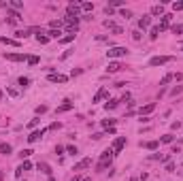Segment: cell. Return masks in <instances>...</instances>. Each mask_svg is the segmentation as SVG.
I'll return each mask as SVG.
<instances>
[{"label": "cell", "instance_id": "680465c9", "mask_svg": "<svg viewBox=\"0 0 183 181\" xmlns=\"http://www.w3.org/2000/svg\"><path fill=\"white\" fill-rule=\"evenodd\" d=\"M0 98H2V92H0Z\"/></svg>", "mask_w": 183, "mask_h": 181}, {"label": "cell", "instance_id": "ba28073f", "mask_svg": "<svg viewBox=\"0 0 183 181\" xmlns=\"http://www.w3.org/2000/svg\"><path fill=\"white\" fill-rule=\"evenodd\" d=\"M104 28H109L113 34H121V32H124V30H121V26H117V24H115V21H111V19H106V21H104Z\"/></svg>", "mask_w": 183, "mask_h": 181}, {"label": "cell", "instance_id": "e0dca14e", "mask_svg": "<svg viewBox=\"0 0 183 181\" xmlns=\"http://www.w3.org/2000/svg\"><path fill=\"white\" fill-rule=\"evenodd\" d=\"M32 32H34V28H26V30H17L15 36H17V39H28Z\"/></svg>", "mask_w": 183, "mask_h": 181}, {"label": "cell", "instance_id": "44dd1931", "mask_svg": "<svg viewBox=\"0 0 183 181\" xmlns=\"http://www.w3.org/2000/svg\"><path fill=\"white\" fill-rule=\"evenodd\" d=\"M0 43H2V45H11V47H19V41H17V39H6V36H2Z\"/></svg>", "mask_w": 183, "mask_h": 181}, {"label": "cell", "instance_id": "f1b7e54d", "mask_svg": "<svg viewBox=\"0 0 183 181\" xmlns=\"http://www.w3.org/2000/svg\"><path fill=\"white\" fill-rule=\"evenodd\" d=\"M36 41H39L41 45H47V43H49V36H45V34L39 30V34H36Z\"/></svg>", "mask_w": 183, "mask_h": 181}, {"label": "cell", "instance_id": "4316f807", "mask_svg": "<svg viewBox=\"0 0 183 181\" xmlns=\"http://www.w3.org/2000/svg\"><path fill=\"white\" fill-rule=\"evenodd\" d=\"M47 36H49V39H58V41H60V39H62V30H49V32H47Z\"/></svg>", "mask_w": 183, "mask_h": 181}, {"label": "cell", "instance_id": "7402d4cb", "mask_svg": "<svg viewBox=\"0 0 183 181\" xmlns=\"http://www.w3.org/2000/svg\"><path fill=\"white\" fill-rule=\"evenodd\" d=\"M151 15H160L162 17L164 15V4H153L151 6Z\"/></svg>", "mask_w": 183, "mask_h": 181}, {"label": "cell", "instance_id": "9f6ffc18", "mask_svg": "<svg viewBox=\"0 0 183 181\" xmlns=\"http://www.w3.org/2000/svg\"><path fill=\"white\" fill-rule=\"evenodd\" d=\"M70 181H81V177H79V175H75V177H73Z\"/></svg>", "mask_w": 183, "mask_h": 181}, {"label": "cell", "instance_id": "ffe728a7", "mask_svg": "<svg viewBox=\"0 0 183 181\" xmlns=\"http://www.w3.org/2000/svg\"><path fill=\"white\" fill-rule=\"evenodd\" d=\"M109 166H111V160H100V162L96 164V171H98V173H102V171H106Z\"/></svg>", "mask_w": 183, "mask_h": 181}, {"label": "cell", "instance_id": "484cf974", "mask_svg": "<svg viewBox=\"0 0 183 181\" xmlns=\"http://www.w3.org/2000/svg\"><path fill=\"white\" fill-rule=\"evenodd\" d=\"M113 156H115V153H113V149L109 147V149H104V151L100 153V160H113Z\"/></svg>", "mask_w": 183, "mask_h": 181}, {"label": "cell", "instance_id": "d6a6232c", "mask_svg": "<svg viewBox=\"0 0 183 181\" xmlns=\"http://www.w3.org/2000/svg\"><path fill=\"white\" fill-rule=\"evenodd\" d=\"M115 122H117V119H111V117H109V119H104V122H102V128H106V130H109V128H113V126H115Z\"/></svg>", "mask_w": 183, "mask_h": 181}, {"label": "cell", "instance_id": "681fc988", "mask_svg": "<svg viewBox=\"0 0 183 181\" xmlns=\"http://www.w3.org/2000/svg\"><path fill=\"white\" fill-rule=\"evenodd\" d=\"M181 92H183V88H181V85H177V88L170 92V94H173V96H177V94H181Z\"/></svg>", "mask_w": 183, "mask_h": 181}, {"label": "cell", "instance_id": "6f0895ef", "mask_svg": "<svg viewBox=\"0 0 183 181\" xmlns=\"http://www.w3.org/2000/svg\"><path fill=\"white\" fill-rule=\"evenodd\" d=\"M81 181H92V179H90V177H83V179H81Z\"/></svg>", "mask_w": 183, "mask_h": 181}, {"label": "cell", "instance_id": "3957f363", "mask_svg": "<svg viewBox=\"0 0 183 181\" xmlns=\"http://www.w3.org/2000/svg\"><path fill=\"white\" fill-rule=\"evenodd\" d=\"M4 60H9V62H28V55L26 53H4Z\"/></svg>", "mask_w": 183, "mask_h": 181}, {"label": "cell", "instance_id": "cb8c5ba5", "mask_svg": "<svg viewBox=\"0 0 183 181\" xmlns=\"http://www.w3.org/2000/svg\"><path fill=\"white\" fill-rule=\"evenodd\" d=\"M117 104H119V100L109 98V100H106V104H104V109H106V111H113V109H117Z\"/></svg>", "mask_w": 183, "mask_h": 181}, {"label": "cell", "instance_id": "f6af8a7d", "mask_svg": "<svg viewBox=\"0 0 183 181\" xmlns=\"http://www.w3.org/2000/svg\"><path fill=\"white\" fill-rule=\"evenodd\" d=\"M83 73V68H73V73H70V77H79Z\"/></svg>", "mask_w": 183, "mask_h": 181}, {"label": "cell", "instance_id": "11a10c76", "mask_svg": "<svg viewBox=\"0 0 183 181\" xmlns=\"http://www.w3.org/2000/svg\"><path fill=\"white\" fill-rule=\"evenodd\" d=\"M6 92H9L11 96H17V94H19V92H17V90H13V88H9V90H6Z\"/></svg>", "mask_w": 183, "mask_h": 181}, {"label": "cell", "instance_id": "7dc6e473", "mask_svg": "<svg viewBox=\"0 0 183 181\" xmlns=\"http://www.w3.org/2000/svg\"><path fill=\"white\" fill-rule=\"evenodd\" d=\"M119 102H130V94L128 92H124V96H121V100Z\"/></svg>", "mask_w": 183, "mask_h": 181}, {"label": "cell", "instance_id": "d590c367", "mask_svg": "<svg viewBox=\"0 0 183 181\" xmlns=\"http://www.w3.org/2000/svg\"><path fill=\"white\" fill-rule=\"evenodd\" d=\"M81 11H88L90 13V11H94V4L92 2H81Z\"/></svg>", "mask_w": 183, "mask_h": 181}, {"label": "cell", "instance_id": "816d5d0a", "mask_svg": "<svg viewBox=\"0 0 183 181\" xmlns=\"http://www.w3.org/2000/svg\"><path fill=\"white\" fill-rule=\"evenodd\" d=\"M60 126H62V124H58V122H53V124H51V126H49V130H58V128H60Z\"/></svg>", "mask_w": 183, "mask_h": 181}, {"label": "cell", "instance_id": "2e32d148", "mask_svg": "<svg viewBox=\"0 0 183 181\" xmlns=\"http://www.w3.org/2000/svg\"><path fill=\"white\" fill-rule=\"evenodd\" d=\"M36 168H39L43 175H49V177H51V166H49L47 162H39V164H36Z\"/></svg>", "mask_w": 183, "mask_h": 181}, {"label": "cell", "instance_id": "ab89813d", "mask_svg": "<svg viewBox=\"0 0 183 181\" xmlns=\"http://www.w3.org/2000/svg\"><path fill=\"white\" fill-rule=\"evenodd\" d=\"M173 138H175L173 134H164L162 138H160V143H173Z\"/></svg>", "mask_w": 183, "mask_h": 181}, {"label": "cell", "instance_id": "f35d334b", "mask_svg": "<svg viewBox=\"0 0 183 181\" xmlns=\"http://www.w3.org/2000/svg\"><path fill=\"white\" fill-rule=\"evenodd\" d=\"M119 15H121V17H126V19H130V17H132V11H130V9H121V11H119Z\"/></svg>", "mask_w": 183, "mask_h": 181}, {"label": "cell", "instance_id": "5b68a950", "mask_svg": "<svg viewBox=\"0 0 183 181\" xmlns=\"http://www.w3.org/2000/svg\"><path fill=\"white\" fill-rule=\"evenodd\" d=\"M47 81L49 83H66L68 77L66 75H60V73H53V75H47Z\"/></svg>", "mask_w": 183, "mask_h": 181}, {"label": "cell", "instance_id": "6da1fadb", "mask_svg": "<svg viewBox=\"0 0 183 181\" xmlns=\"http://www.w3.org/2000/svg\"><path fill=\"white\" fill-rule=\"evenodd\" d=\"M130 53V49H126V47H111L109 51H106V58L111 60V62H115L117 58H126Z\"/></svg>", "mask_w": 183, "mask_h": 181}, {"label": "cell", "instance_id": "8992f818", "mask_svg": "<svg viewBox=\"0 0 183 181\" xmlns=\"http://www.w3.org/2000/svg\"><path fill=\"white\" fill-rule=\"evenodd\" d=\"M126 147V136H117L115 141H113V145H111V149H113V153H117V151H121Z\"/></svg>", "mask_w": 183, "mask_h": 181}, {"label": "cell", "instance_id": "4dcf8cb0", "mask_svg": "<svg viewBox=\"0 0 183 181\" xmlns=\"http://www.w3.org/2000/svg\"><path fill=\"white\" fill-rule=\"evenodd\" d=\"M39 62H41V58H39V55H28V64H30V66H36Z\"/></svg>", "mask_w": 183, "mask_h": 181}, {"label": "cell", "instance_id": "5bb4252c", "mask_svg": "<svg viewBox=\"0 0 183 181\" xmlns=\"http://www.w3.org/2000/svg\"><path fill=\"white\" fill-rule=\"evenodd\" d=\"M153 109H155V102H149V104L140 107V109H138V113H140V117H143V115H149V113H151Z\"/></svg>", "mask_w": 183, "mask_h": 181}, {"label": "cell", "instance_id": "bcb514c9", "mask_svg": "<svg viewBox=\"0 0 183 181\" xmlns=\"http://www.w3.org/2000/svg\"><path fill=\"white\" fill-rule=\"evenodd\" d=\"M121 4H124V0H113V2H111V4H109V6H111V9H113V6H121Z\"/></svg>", "mask_w": 183, "mask_h": 181}, {"label": "cell", "instance_id": "f546056e", "mask_svg": "<svg viewBox=\"0 0 183 181\" xmlns=\"http://www.w3.org/2000/svg\"><path fill=\"white\" fill-rule=\"evenodd\" d=\"M173 79H175V75H170V73H168V75H164V77H162V81H160V85H168V83H170Z\"/></svg>", "mask_w": 183, "mask_h": 181}, {"label": "cell", "instance_id": "30bf717a", "mask_svg": "<svg viewBox=\"0 0 183 181\" xmlns=\"http://www.w3.org/2000/svg\"><path fill=\"white\" fill-rule=\"evenodd\" d=\"M170 19H173V15H170V13H164V15H162V21H160V26H158V28H160V32L168 28V24H170Z\"/></svg>", "mask_w": 183, "mask_h": 181}, {"label": "cell", "instance_id": "7c38bea8", "mask_svg": "<svg viewBox=\"0 0 183 181\" xmlns=\"http://www.w3.org/2000/svg\"><path fill=\"white\" fill-rule=\"evenodd\" d=\"M43 134H45V130H34L32 134L28 136V143H36V141H41V138H43Z\"/></svg>", "mask_w": 183, "mask_h": 181}, {"label": "cell", "instance_id": "83f0119b", "mask_svg": "<svg viewBox=\"0 0 183 181\" xmlns=\"http://www.w3.org/2000/svg\"><path fill=\"white\" fill-rule=\"evenodd\" d=\"M75 36H77V34H66V36H62V39H60V43H62V45H68V43H73V41H75Z\"/></svg>", "mask_w": 183, "mask_h": 181}, {"label": "cell", "instance_id": "9c48e42d", "mask_svg": "<svg viewBox=\"0 0 183 181\" xmlns=\"http://www.w3.org/2000/svg\"><path fill=\"white\" fill-rule=\"evenodd\" d=\"M149 26H151V15H143L138 19V30H147Z\"/></svg>", "mask_w": 183, "mask_h": 181}, {"label": "cell", "instance_id": "1f68e13d", "mask_svg": "<svg viewBox=\"0 0 183 181\" xmlns=\"http://www.w3.org/2000/svg\"><path fill=\"white\" fill-rule=\"evenodd\" d=\"M17 83H19V88H28L30 85V77H19Z\"/></svg>", "mask_w": 183, "mask_h": 181}, {"label": "cell", "instance_id": "b9f144b4", "mask_svg": "<svg viewBox=\"0 0 183 181\" xmlns=\"http://www.w3.org/2000/svg\"><path fill=\"white\" fill-rule=\"evenodd\" d=\"M173 11H183V0L181 2H173Z\"/></svg>", "mask_w": 183, "mask_h": 181}, {"label": "cell", "instance_id": "d4e9b609", "mask_svg": "<svg viewBox=\"0 0 183 181\" xmlns=\"http://www.w3.org/2000/svg\"><path fill=\"white\" fill-rule=\"evenodd\" d=\"M11 151H13V147L9 143H0V156H9Z\"/></svg>", "mask_w": 183, "mask_h": 181}, {"label": "cell", "instance_id": "60d3db41", "mask_svg": "<svg viewBox=\"0 0 183 181\" xmlns=\"http://www.w3.org/2000/svg\"><path fill=\"white\" fill-rule=\"evenodd\" d=\"M39 122H41V119H39V115H36V117H32V119H30V124H28V128H34V126H39Z\"/></svg>", "mask_w": 183, "mask_h": 181}, {"label": "cell", "instance_id": "7a4b0ae2", "mask_svg": "<svg viewBox=\"0 0 183 181\" xmlns=\"http://www.w3.org/2000/svg\"><path fill=\"white\" fill-rule=\"evenodd\" d=\"M173 60H175L173 55H155V58L149 60V66H164V64H168Z\"/></svg>", "mask_w": 183, "mask_h": 181}, {"label": "cell", "instance_id": "91938a15", "mask_svg": "<svg viewBox=\"0 0 183 181\" xmlns=\"http://www.w3.org/2000/svg\"><path fill=\"white\" fill-rule=\"evenodd\" d=\"M181 51H183V45H181Z\"/></svg>", "mask_w": 183, "mask_h": 181}, {"label": "cell", "instance_id": "ee69618b", "mask_svg": "<svg viewBox=\"0 0 183 181\" xmlns=\"http://www.w3.org/2000/svg\"><path fill=\"white\" fill-rule=\"evenodd\" d=\"M43 113H47V107H45V104L36 107V115H43Z\"/></svg>", "mask_w": 183, "mask_h": 181}, {"label": "cell", "instance_id": "603a6c76", "mask_svg": "<svg viewBox=\"0 0 183 181\" xmlns=\"http://www.w3.org/2000/svg\"><path fill=\"white\" fill-rule=\"evenodd\" d=\"M62 26H64V19H51V21H49V28H51V30H60Z\"/></svg>", "mask_w": 183, "mask_h": 181}, {"label": "cell", "instance_id": "8fae6325", "mask_svg": "<svg viewBox=\"0 0 183 181\" xmlns=\"http://www.w3.org/2000/svg\"><path fill=\"white\" fill-rule=\"evenodd\" d=\"M30 168H32V164H30L28 160H24V162L17 166V171H15V177H21V173H24V171H30Z\"/></svg>", "mask_w": 183, "mask_h": 181}, {"label": "cell", "instance_id": "e575fe53", "mask_svg": "<svg viewBox=\"0 0 183 181\" xmlns=\"http://www.w3.org/2000/svg\"><path fill=\"white\" fill-rule=\"evenodd\" d=\"M158 34H160V28L155 26V28H151V32H149V39H151V41H155V39H158Z\"/></svg>", "mask_w": 183, "mask_h": 181}, {"label": "cell", "instance_id": "8d00e7d4", "mask_svg": "<svg viewBox=\"0 0 183 181\" xmlns=\"http://www.w3.org/2000/svg\"><path fill=\"white\" fill-rule=\"evenodd\" d=\"M170 30H173L175 34H183V24H175V26H173Z\"/></svg>", "mask_w": 183, "mask_h": 181}, {"label": "cell", "instance_id": "74e56055", "mask_svg": "<svg viewBox=\"0 0 183 181\" xmlns=\"http://www.w3.org/2000/svg\"><path fill=\"white\" fill-rule=\"evenodd\" d=\"M9 6H11V9H21V6H24V2H21V0H11V4H9Z\"/></svg>", "mask_w": 183, "mask_h": 181}, {"label": "cell", "instance_id": "f907efd6", "mask_svg": "<svg viewBox=\"0 0 183 181\" xmlns=\"http://www.w3.org/2000/svg\"><path fill=\"white\" fill-rule=\"evenodd\" d=\"M132 39H134V41H140V32H138V30L132 32Z\"/></svg>", "mask_w": 183, "mask_h": 181}, {"label": "cell", "instance_id": "ac0fdd59", "mask_svg": "<svg viewBox=\"0 0 183 181\" xmlns=\"http://www.w3.org/2000/svg\"><path fill=\"white\" fill-rule=\"evenodd\" d=\"M119 70H124L121 62H109V73H119Z\"/></svg>", "mask_w": 183, "mask_h": 181}, {"label": "cell", "instance_id": "c3c4849f", "mask_svg": "<svg viewBox=\"0 0 183 181\" xmlns=\"http://www.w3.org/2000/svg\"><path fill=\"white\" fill-rule=\"evenodd\" d=\"M102 136H106V134H104V132H96V134H92V138H94V141H100Z\"/></svg>", "mask_w": 183, "mask_h": 181}, {"label": "cell", "instance_id": "4fadbf2b", "mask_svg": "<svg viewBox=\"0 0 183 181\" xmlns=\"http://www.w3.org/2000/svg\"><path fill=\"white\" fill-rule=\"evenodd\" d=\"M73 107H75V104H73L70 100H64V104H60V107L55 109V113H66V111H70Z\"/></svg>", "mask_w": 183, "mask_h": 181}, {"label": "cell", "instance_id": "52a82bcc", "mask_svg": "<svg viewBox=\"0 0 183 181\" xmlns=\"http://www.w3.org/2000/svg\"><path fill=\"white\" fill-rule=\"evenodd\" d=\"M81 13V4L79 2H73V4H68V9H66V15H73V17H77Z\"/></svg>", "mask_w": 183, "mask_h": 181}, {"label": "cell", "instance_id": "db71d44e", "mask_svg": "<svg viewBox=\"0 0 183 181\" xmlns=\"http://www.w3.org/2000/svg\"><path fill=\"white\" fill-rule=\"evenodd\" d=\"M166 173H175V164H168L166 166Z\"/></svg>", "mask_w": 183, "mask_h": 181}, {"label": "cell", "instance_id": "9a60e30c", "mask_svg": "<svg viewBox=\"0 0 183 181\" xmlns=\"http://www.w3.org/2000/svg\"><path fill=\"white\" fill-rule=\"evenodd\" d=\"M140 147H143V149H151V151H153V149H158V147H160V141H145V143H140Z\"/></svg>", "mask_w": 183, "mask_h": 181}, {"label": "cell", "instance_id": "836d02e7", "mask_svg": "<svg viewBox=\"0 0 183 181\" xmlns=\"http://www.w3.org/2000/svg\"><path fill=\"white\" fill-rule=\"evenodd\" d=\"M30 156H32V149H21V151H19V158H21V160H28Z\"/></svg>", "mask_w": 183, "mask_h": 181}, {"label": "cell", "instance_id": "f5cc1de1", "mask_svg": "<svg viewBox=\"0 0 183 181\" xmlns=\"http://www.w3.org/2000/svg\"><path fill=\"white\" fill-rule=\"evenodd\" d=\"M70 53H73V49H68V51H64V53H62V60H66V58H68Z\"/></svg>", "mask_w": 183, "mask_h": 181}, {"label": "cell", "instance_id": "d6986e66", "mask_svg": "<svg viewBox=\"0 0 183 181\" xmlns=\"http://www.w3.org/2000/svg\"><path fill=\"white\" fill-rule=\"evenodd\" d=\"M104 98H109V92L102 88V90H98V94L94 96V100H92V102H100V100H104Z\"/></svg>", "mask_w": 183, "mask_h": 181}, {"label": "cell", "instance_id": "7bdbcfd3", "mask_svg": "<svg viewBox=\"0 0 183 181\" xmlns=\"http://www.w3.org/2000/svg\"><path fill=\"white\" fill-rule=\"evenodd\" d=\"M66 151H68L70 156H77V153H79V149H77V147H73V145H70V147H66Z\"/></svg>", "mask_w": 183, "mask_h": 181}, {"label": "cell", "instance_id": "277c9868", "mask_svg": "<svg viewBox=\"0 0 183 181\" xmlns=\"http://www.w3.org/2000/svg\"><path fill=\"white\" fill-rule=\"evenodd\" d=\"M90 166H92V158H83V160H79V162L73 166V171L79 173V171H85V168H90Z\"/></svg>", "mask_w": 183, "mask_h": 181}]
</instances>
